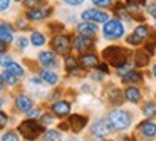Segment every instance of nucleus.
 Here are the masks:
<instances>
[{"label":"nucleus","mask_w":156,"mask_h":141,"mask_svg":"<svg viewBox=\"0 0 156 141\" xmlns=\"http://www.w3.org/2000/svg\"><path fill=\"white\" fill-rule=\"evenodd\" d=\"M128 50H124L122 47H118V45H111V47H106L102 50V57L111 64L112 67L119 69L121 66H124L128 62Z\"/></svg>","instance_id":"obj_1"},{"label":"nucleus","mask_w":156,"mask_h":141,"mask_svg":"<svg viewBox=\"0 0 156 141\" xmlns=\"http://www.w3.org/2000/svg\"><path fill=\"white\" fill-rule=\"evenodd\" d=\"M44 124L37 123V119H27L19 124V133L27 141H35L41 134H44Z\"/></svg>","instance_id":"obj_2"},{"label":"nucleus","mask_w":156,"mask_h":141,"mask_svg":"<svg viewBox=\"0 0 156 141\" xmlns=\"http://www.w3.org/2000/svg\"><path fill=\"white\" fill-rule=\"evenodd\" d=\"M108 119L111 123L112 131H124L131 126V114L124 109H112L111 113L108 114Z\"/></svg>","instance_id":"obj_3"},{"label":"nucleus","mask_w":156,"mask_h":141,"mask_svg":"<svg viewBox=\"0 0 156 141\" xmlns=\"http://www.w3.org/2000/svg\"><path fill=\"white\" fill-rule=\"evenodd\" d=\"M102 34L108 40H116L124 35V25L119 19H109L102 27Z\"/></svg>","instance_id":"obj_4"},{"label":"nucleus","mask_w":156,"mask_h":141,"mask_svg":"<svg viewBox=\"0 0 156 141\" xmlns=\"http://www.w3.org/2000/svg\"><path fill=\"white\" fill-rule=\"evenodd\" d=\"M51 45H52V49H54V52L62 54V56H69V52L74 49L72 44H71L69 35H66V34H57V35H54L51 40Z\"/></svg>","instance_id":"obj_5"},{"label":"nucleus","mask_w":156,"mask_h":141,"mask_svg":"<svg viewBox=\"0 0 156 141\" xmlns=\"http://www.w3.org/2000/svg\"><path fill=\"white\" fill-rule=\"evenodd\" d=\"M109 133H112V128H111L109 119H98L91 126V134H92V136H96V138H99V139L106 138Z\"/></svg>","instance_id":"obj_6"},{"label":"nucleus","mask_w":156,"mask_h":141,"mask_svg":"<svg viewBox=\"0 0 156 141\" xmlns=\"http://www.w3.org/2000/svg\"><path fill=\"white\" fill-rule=\"evenodd\" d=\"M82 20H87V22H99V24H106L109 20V13L104 10H98V9H89L84 10L81 13Z\"/></svg>","instance_id":"obj_7"},{"label":"nucleus","mask_w":156,"mask_h":141,"mask_svg":"<svg viewBox=\"0 0 156 141\" xmlns=\"http://www.w3.org/2000/svg\"><path fill=\"white\" fill-rule=\"evenodd\" d=\"M149 35H151V34H149V27L143 24V25H138V27H136L134 32H133L126 40H128V44H131V45H139L143 40H148Z\"/></svg>","instance_id":"obj_8"},{"label":"nucleus","mask_w":156,"mask_h":141,"mask_svg":"<svg viewBox=\"0 0 156 141\" xmlns=\"http://www.w3.org/2000/svg\"><path fill=\"white\" fill-rule=\"evenodd\" d=\"M52 13V7H34V9H27V20L37 22V20H44Z\"/></svg>","instance_id":"obj_9"},{"label":"nucleus","mask_w":156,"mask_h":141,"mask_svg":"<svg viewBox=\"0 0 156 141\" xmlns=\"http://www.w3.org/2000/svg\"><path fill=\"white\" fill-rule=\"evenodd\" d=\"M92 37L91 35H77V37H74V42H72V47H74L77 52H81V54H84L86 50H89L91 49V45H92Z\"/></svg>","instance_id":"obj_10"},{"label":"nucleus","mask_w":156,"mask_h":141,"mask_svg":"<svg viewBox=\"0 0 156 141\" xmlns=\"http://www.w3.org/2000/svg\"><path fill=\"white\" fill-rule=\"evenodd\" d=\"M67 121H69V126H71L72 133H81L86 128L89 119H87V116H82V114H72V116H69Z\"/></svg>","instance_id":"obj_11"},{"label":"nucleus","mask_w":156,"mask_h":141,"mask_svg":"<svg viewBox=\"0 0 156 141\" xmlns=\"http://www.w3.org/2000/svg\"><path fill=\"white\" fill-rule=\"evenodd\" d=\"M57 52H52V50H44V52L39 54V62L44 66V69H54L57 66Z\"/></svg>","instance_id":"obj_12"},{"label":"nucleus","mask_w":156,"mask_h":141,"mask_svg":"<svg viewBox=\"0 0 156 141\" xmlns=\"http://www.w3.org/2000/svg\"><path fill=\"white\" fill-rule=\"evenodd\" d=\"M52 114L57 118H64V116H69V113H71V103L69 101H54L52 103Z\"/></svg>","instance_id":"obj_13"},{"label":"nucleus","mask_w":156,"mask_h":141,"mask_svg":"<svg viewBox=\"0 0 156 141\" xmlns=\"http://www.w3.org/2000/svg\"><path fill=\"white\" fill-rule=\"evenodd\" d=\"M138 133L144 138H154L156 136V123L146 119L138 124Z\"/></svg>","instance_id":"obj_14"},{"label":"nucleus","mask_w":156,"mask_h":141,"mask_svg":"<svg viewBox=\"0 0 156 141\" xmlns=\"http://www.w3.org/2000/svg\"><path fill=\"white\" fill-rule=\"evenodd\" d=\"M126 7H128V10L131 12L133 17H136V19L139 20V22H144V19H141V17L138 15L139 12L143 10V7L146 5V0H126Z\"/></svg>","instance_id":"obj_15"},{"label":"nucleus","mask_w":156,"mask_h":141,"mask_svg":"<svg viewBox=\"0 0 156 141\" xmlns=\"http://www.w3.org/2000/svg\"><path fill=\"white\" fill-rule=\"evenodd\" d=\"M15 107H17V111L29 113V111L34 107V101L29 96H25V94H19V96L15 97Z\"/></svg>","instance_id":"obj_16"},{"label":"nucleus","mask_w":156,"mask_h":141,"mask_svg":"<svg viewBox=\"0 0 156 141\" xmlns=\"http://www.w3.org/2000/svg\"><path fill=\"white\" fill-rule=\"evenodd\" d=\"M79 66L82 67V69H92V67H98V64H99V59H98V56L96 54H82L81 57H79Z\"/></svg>","instance_id":"obj_17"},{"label":"nucleus","mask_w":156,"mask_h":141,"mask_svg":"<svg viewBox=\"0 0 156 141\" xmlns=\"http://www.w3.org/2000/svg\"><path fill=\"white\" fill-rule=\"evenodd\" d=\"M76 30H77L79 34H82V35L94 37L96 34H98V25H96V22H87V20H84V22L76 25Z\"/></svg>","instance_id":"obj_18"},{"label":"nucleus","mask_w":156,"mask_h":141,"mask_svg":"<svg viewBox=\"0 0 156 141\" xmlns=\"http://www.w3.org/2000/svg\"><path fill=\"white\" fill-rule=\"evenodd\" d=\"M124 97H126V101H129V103L138 104L139 101H141L143 94H141V91H139L136 86H131V84H129V87L124 89Z\"/></svg>","instance_id":"obj_19"},{"label":"nucleus","mask_w":156,"mask_h":141,"mask_svg":"<svg viewBox=\"0 0 156 141\" xmlns=\"http://www.w3.org/2000/svg\"><path fill=\"white\" fill-rule=\"evenodd\" d=\"M133 62H134V66H138V67H146L149 64V52L148 50H141V49L136 50Z\"/></svg>","instance_id":"obj_20"},{"label":"nucleus","mask_w":156,"mask_h":141,"mask_svg":"<svg viewBox=\"0 0 156 141\" xmlns=\"http://www.w3.org/2000/svg\"><path fill=\"white\" fill-rule=\"evenodd\" d=\"M0 39L5 44H10L14 40V30L7 22H2V25H0Z\"/></svg>","instance_id":"obj_21"},{"label":"nucleus","mask_w":156,"mask_h":141,"mask_svg":"<svg viewBox=\"0 0 156 141\" xmlns=\"http://www.w3.org/2000/svg\"><path fill=\"white\" fill-rule=\"evenodd\" d=\"M112 12H114L118 17H121V19H124V20H131V19H133L131 12L128 10V7H126V3H122V2H116V3H114V9H112Z\"/></svg>","instance_id":"obj_22"},{"label":"nucleus","mask_w":156,"mask_h":141,"mask_svg":"<svg viewBox=\"0 0 156 141\" xmlns=\"http://www.w3.org/2000/svg\"><path fill=\"white\" fill-rule=\"evenodd\" d=\"M41 77H42V81H44L45 84H49V86H55V84L59 82V76L51 69H44L41 72Z\"/></svg>","instance_id":"obj_23"},{"label":"nucleus","mask_w":156,"mask_h":141,"mask_svg":"<svg viewBox=\"0 0 156 141\" xmlns=\"http://www.w3.org/2000/svg\"><path fill=\"white\" fill-rule=\"evenodd\" d=\"M0 79H2V91H4L7 86H15V82H17V76H15V74H12L10 70H7V69L2 72Z\"/></svg>","instance_id":"obj_24"},{"label":"nucleus","mask_w":156,"mask_h":141,"mask_svg":"<svg viewBox=\"0 0 156 141\" xmlns=\"http://www.w3.org/2000/svg\"><path fill=\"white\" fill-rule=\"evenodd\" d=\"M121 79H122V82H126V84H138V82H141V81H143V76L138 72V70H133L131 69L129 72H126Z\"/></svg>","instance_id":"obj_25"},{"label":"nucleus","mask_w":156,"mask_h":141,"mask_svg":"<svg viewBox=\"0 0 156 141\" xmlns=\"http://www.w3.org/2000/svg\"><path fill=\"white\" fill-rule=\"evenodd\" d=\"M143 114L146 116V119L156 118V103L154 101H148V103L143 104Z\"/></svg>","instance_id":"obj_26"},{"label":"nucleus","mask_w":156,"mask_h":141,"mask_svg":"<svg viewBox=\"0 0 156 141\" xmlns=\"http://www.w3.org/2000/svg\"><path fill=\"white\" fill-rule=\"evenodd\" d=\"M124 92H121L119 89H116V87H111L109 89V101H111L112 104H122V101H124Z\"/></svg>","instance_id":"obj_27"},{"label":"nucleus","mask_w":156,"mask_h":141,"mask_svg":"<svg viewBox=\"0 0 156 141\" xmlns=\"http://www.w3.org/2000/svg\"><path fill=\"white\" fill-rule=\"evenodd\" d=\"M30 44L35 47H42L45 45V35L42 32H32L30 34Z\"/></svg>","instance_id":"obj_28"},{"label":"nucleus","mask_w":156,"mask_h":141,"mask_svg":"<svg viewBox=\"0 0 156 141\" xmlns=\"http://www.w3.org/2000/svg\"><path fill=\"white\" fill-rule=\"evenodd\" d=\"M44 138L45 141H62V133L59 129H45Z\"/></svg>","instance_id":"obj_29"},{"label":"nucleus","mask_w":156,"mask_h":141,"mask_svg":"<svg viewBox=\"0 0 156 141\" xmlns=\"http://www.w3.org/2000/svg\"><path fill=\"white\" fill-rule=\"evenodd\" d=\"M66 70H67V74H71L72 70H76V69H79V60H76L74 57H71V56H67L66 57Z\"/></svg>","instance_id":"obj_30"},{"label":"nucleus","mask_w":156,"mask_h":141,"mask_svg":"<svg viewBox=\"0 0 156 141\" xmlns=\"http://www.w3.org/2000/svg\"><path fill=\"white\" fill-rule=\"evenodd\" d=\"M5 69L10 70L12 74H15L17 77H22V76H24V67H22L20 64H17V62H10L7 67H5Z\"/></svg>","instance_id":"obj_31"},{"label":"nucleus","mask_w":156,"mask_h":141,"mask_svg":"<svg viewBox=\"0 0 156 141\" xmlns=\"http://www.w3.org/2000/svg\"><path fill=\"white\" fill-rule=\"evenodd\" d=\"M154 45H156V35H149L148 37V44L144 45V50H148L149 56L154 54Z\"/></svg>","instance_id":"obj_32"},{"label":"nucleus","mask_w":156,"mask_h":141,"mask_svg":"<svg viewBox=\"0 0 156 141\" xmlns=\"http://www.w3.org/2000/svg\"><path fill=\"white\" fill-rule=\"evenodd\" d=\"M133 66H134V62H129V60H128V62H126L124 66H121L119 69H116V70H118V76H121V77H122L126 72H129V70L133 69Z\"/></svg>","instance_id":"obj_33"},{"label":"nucleus","mask_w":156,"mask_h":141,"mask_svg":"<svg viewBox=\"0 0 156 141\" xmlns=\"http://www.w3.org/2000/svg\"><path fill=\"white\" fill-rule=\"evenodd\" d=\"M24 5L27 9H34V7H42L44 5V0H24Z\"/></svg>","instance_id":"obj_34"},{"label":"nucleus","mask_w":156,"mask_h":141,"mask_svg":"<svg viewBox=\"0 0 156 141\" xmlns=\"http://www.w3.org/2000/svg\"><path fill=\"white\" fill-rule=\"evenodd\" d=\"M41 118H42V111L37 109V107H35V109H30L27 113V119H41Z\"/></svg>","instance_id":"obj_35"},{"label":"nucleus","mask_w":156,"mask_h":141,"mask_svg":"<svg viewBox=\"0 0 156 141\" xmlns=\"http://www.w3.org/2000/svg\"><path fill=\"white\" fill-rule=\"evenodd\" d=\"M2 141H19V136L14 133V131H9V133H4Z\"/></svg>","instance_id":"obj_36"},{"label":"nucleus","mask_w":156,"mask_h":141,"mask_svg":"<svg viewBox=\"0 0 156 141\" xmlns=\"http://www.w3.org/2000/svg\"><path fill=\"white\" fill-rule=\"evenodd\" d=\"M92 3L94 5H98V7H109V5H112V0H92Z\"/></svg>","instance_id":"obj_37"},{"label":"nucleus","mask_w":156,"mask_h":141,"mask_svg":"<svg viewBox=\"0 0 156 141\" xmlns=\"http://www.w3.org/2000/svg\"><path fill=\"white\" fill-rule=\"evenodd\" d=\"M41 123L44 124V126H47V124H51V123H52V116H51L49 113L42 114V118H41Z\"/></svg>","instance_id":"obj_38"},{"label":"nucleus","mask_w":156,"mask_h":141,"mask_svg":"<svg viewBox=\"0 0 156 141\" xmlns=\"http://www.w3.org/2000/svg\"><path fill=\"white\" fill-rule=\"evenodd\" d=\"M15 25H17L20 30H27L29 29V24L25 22V19H17V24H15Z\"/></svg>","instance_id":"obj_39"},{"label":"nucleus","mask_w":156,"mask_h":141,"mask_svg":"<svg viewBox=\"0 0 156 141\" xmlns=\"http://www.w3.org/2000/svg\"><path fill=\"white\" fill-rule=\"evenodd\" d=\"M27 44H29V40L25 39V37H19V39H17L19 49H25V47H27Z\"/></svg>","instance_id":"obj_40"},{"label":"nucleus","mask_w":156,"mask_h":141,"mask_svg":"<svg viewBox=\"0 0 156 141\" xmlns=\"http://www.w3.org/2000/svg\"><path fill=\"white\" fill-rule=\"evenodd\" d=\"M9 7H10V0H0V10L2 12L9 10Z\"/></svg>","instance_id":"obj_41"},{"label":"nucleus","mask_w":156,"mask_h":141,"mask_svg":"<svg viewBox=\"0 0 156 141\" xmlns=\"http://www.w3.org/2000/svg\"><path fill=\"white\" fill-rule=\"evenodd\" d=\"M148 13L156 19V3H149V5H148Z\"/></svg>","instance_id":"obj_42"},{"label":"nucleus","mask_w":156,"mask_h":141,"mask_svg":"<svg viewBox=\"0 0 156 141\" xmlns=\"http://www.w3.org/2000/svg\"><path fill=\"white\" fill-rule=\"evenodd\" d=\"M91 79H94V81H102V79H104V76H102V72L99 70V72H92V74H91Z\"/></svg>","instance_id":"obj_43"},{"label":"nucleus","mask_w":156,"mask_h":141,"mask_svg":"<svg viewBox=\"0 0 156 141\" xmlns=\"http://www.w3.org/2000/svg\"><path fill=\"white\" fill-rule=\"evenodd\" d=\"M96 69L101 70V72H104V74H108L109 67H108V64H98V67H96Z\"/></svg>","instance_id":"obj_44"},{"label":"nucleus","mask_w":156,"mask_h":141,"mask_svg":"<svg viewBox=\"0 0 156 141\" xmlns=\"http://www.w3.org/2000/svg\"><path fill=\"white\" fill-rule=\"evenodd\" d=\"M66 3H67V5H72V7H76V5H81L82 2H84V0H64Z\"/></svg>","instance_id":"obj_45"},{"label":"nucleus","mask_w":156,"mask_h":141,"mask_svg":"<svg viewBox=\"0 0 156 141\" xmlns=\"http://www.w3.org/2000/svg\"><path fill=\"white\" fill-rule=\"evenodd\" d=\"M10 62H12V60H10V57H7V56L4 54V56H2V66H4V67H7Z\"/></svg>","instance_id":"obj_46"},{"label":"nucleus","mask_w":156,"mask_h":141,"mask_svg":"<svg viewBox=\"0 0 156 141\" xmlns=\"http://www.w3.org/2000/svg\"><path fill=\"white\" fill-rule=\"evenodd\" d=\"M0 119H2V128H5L7 126V114H5L4 111L0 113Z\"/></svg>","instance_id":"obj_47"},{"label":"nucleus","mask_w":156,"mask_h":141,"mask_svg":"<svg viewBox=\"0 0 156 141\" xmlns=\"http://www.w3.org/2000/svg\"><path fill=\"white\" fill-rule=\"evenodd\" d=\"M30 82H32V84H41V82H42V77H41V79H39V77H32Z\"/></svg>","instance_id":"obj_48"},{"label":"nucleus","mask_w":156,"mask_h":141,"mask_svg":"<svg viewBox=\"0 0 156 141\" xmlns=\"http://www.w3.org/2000/svg\"><path fill=\"white\" fill-rule=\"evenodd\" d=\"M153 77H154V79H156V66L153 67Z\"/></svg>","instance_id":"obj_49"},{"label":"nucleus","mask_w":156,"mask_h":141,"mask_svg":"<svg viewBox=\"0 0 156 141\" xmlns=\"http://www.w3.org/2000/svg\"><path fill=\"white\" fill-rule=\"evenodd\" d=\"M67 141H79V139H77V138H69Z\"/></svg>","instance_id":"obj_50"},{"label":"nucleus","mask_w":156,"mask_h":141,"mask_svg":"<svg viewBox=\"0 0 156 141\" xmlns=\"http://www.w3.org/2000/svg\"><path fill=\"white\" fill-rule=\"evenodd\" d=\"M15 2H24V0H15Z\"/></svg>","instance_id":"obj_51"},{"label":"nucleus","mask_w":156,"mask_h":141,"mask_svg":"<svg viewBox=\"0 0 156 141\" xmlns=\"http://www.w3.org/2000/svg\"><path fill=\"white\" fill-rule=\"evenodd\" d=\"M154 27H156V22H154Z\"/></svg>","instance_id":"obj_52"}]
</instances>
